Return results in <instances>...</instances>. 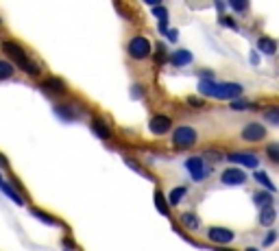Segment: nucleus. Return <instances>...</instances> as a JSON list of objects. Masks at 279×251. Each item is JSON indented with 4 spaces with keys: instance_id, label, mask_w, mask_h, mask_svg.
<instances>
[{
    "instance_id": "obj_1",
    "label": "nucleus",
    "mask_w": 279,
    "mask_h": 251,
    "mask_svg": "<svg viewBox=\"0 0 279 251\" xmlns=\"http://www.w3.org/2000/svg\"><path fill=\"white\" fill-rule=\"evenodd\" d=\"M2 50H4V53H7L9 57H11L13 62H16L18 66L22 68V70H24V72H27V74H33V77H37V74L42 72V70H39V66H37V63H33L31 59H29L27 55H24V50L20 48L16 42H2Z\"/></svg>"
},
{
    "instance_id": "obj_2",
    "label": "nucleus",
    "mask_w": 279,
    "mask_h": 251,
    "mask_svg": "<svg viewBox=\"0 0 279 251\" xmlns=\"http://www.w3.org/2000/svg\"><path fill=\"white\" fill-rule=\"evenodd\" d=\"M184 166H186V170H187V175H190V179H192V182H196V184L205 182L207 175L212 173V168L207 166L205 159H203L201 155H192V157H187Z\"/></svg>"
},
{
    "instance_id": "obj_3",
    "label": "nucleus",
    "mask_w": 279,
    "mask_h": 251,
    "mask_svg": "<svg viewBox=\"0 0 279 251\" xmlns=\"http://www.w3.org/2000/svg\"><path fill=\"white\" fill-rule=\"evenodd\" d=\"M196 142H199V133H196L194 127L184 125V127H177L175 133H172V144L179 149H190V147H194Z\"/></svg>"
},
{
    "instance_id": "obj_4",
    "label": "nucleus",
    "mask_w": 279,
    "mask_h": 251,
    "mask_svg": "<svg viewBox=\"0 0 279 251\" xmlns=\"http://www.w3.org/2000/svg\"><path fill=\"white\" fill-rule=\"evenodd\" d=\"M245 88L240 83H214L212 90V98H220V100H236L242 96Z\"/></svg>"
},
{
    "instance_id": "obj_5",
    "label": "nucleus",
    "mask_w": 279,
    "mask_h": 251,
    "mask_svg": "<svg viewBox=\"0 0 279 251\" xmlns=\"http://www.w3.org/2000/svg\"><path fill=\"white\" fill-rule=\"evenodd\" d=\"M126 53H129L131 59H146L151 55V42L144 35H135L126 46Z\"/></svg>"
},
{
    "instance_id": "obj_6",
    "label": "nucleus",
    "mask_w": 279,
    "mask_h": 251,
    "mask_svg": "<svg viewBox=\"0 0 279 251\" xmlns=\"http://www.w3.org/2000/svg\"><path fill=\"white\" fill-rule=\"evenodd\" d=\"M264 138H266V129H264L260 123H248L247 127L242 129V140H245V142H260Z\"/></svg>"
},
{
    "instance_id": "obj_7",
    "label": "nucleus",
    "mask_w": 279,
    "mask_h": 251,
    "mask_svg": "<svg viewBox=\"0 0 279 251\" xmlns=\"http://www.w3.org/2000/svg\"><path fill=\"white\" fill-rule=\"evenodd\" d=\"M247 177H248V175H245V170H240V168H227V170H222L220 182L225 184V186H242V184H247Z\"/></svg>"
},
{
    "instance_id": "obj_8",
    "label": "nucleus",
    "mask_w": 279,
    "mask_h": 251,
    "mask_svg": "<svg viewBox=\"0 0 279 251\" xmlns=\"http://www.w3.org/2000/svg\"><path fill=\"white\" fill-rule=\"evenodd\" d=\"M227 159L233 164H240L245 168H257L260 166V157H255L253 153H229Z\"/></svg>"
},
{
    "instance_id": "obj_9",
    "label": "nucleus",
    "mask_w": 279,
    "mask_h": 251,
    "mask_svg": "<svg viewBox=\"0 0 279 251\" xmlns=\"http://www.w3.org/2000/svg\"><path fill=\"white\" fill-rule=\"evenodd\" d=\"M170 127H172V120L168 116H161V114H159V116H153V118H151V123H149L151 133H155V135L168 133Z\"/></svg>"
},
{
    "instance_id": "obj_10",
    "label": "nucleus",
    "mask_w": 279,
    "mask_h": 251,
    "mask_svg": "<svg viewBox=\"0 0 279 251\" xmlns=\"http://www.w3.org/2000/svg\"><path fill=\"white\" fill-rule=\"evenodd\" d=\"M207 238L212 240V243H218V245H227L233 240V232L227 227H210L207 229Z\"/></svg>"
},
{
    "instance_id": "obj_11",
    "label": "nucleus",
    "mask_w": 279,
    "mask_h": 251,
    "mask_svg": "<svg viewBox=\"0 0 279 251\" xmlns=\"http://www.w3.org/2000/svg\"><path fill=\"white\" fill-rule=\"evenodd\" d=\"M192 53L190 50H175V53L170 55V62H172V66H187V63H192Z\"/></svg>"
},
{
    "instance_id": "obj_12",
    "label": "nucleus",
    "mask_w": 279,
    "mask_h": 251,
    "mask_svg": "<svg viewBox=\"0 0 279 251\" xmlns=\"http://www.w3.org/2000/svg\"><path fill=\"white\" fill-rule=\"evenodd\" d=\"M92 131L98 135L100 140H109V138H111V131H109L107 123H105V120H100V118L92 120Z\"/></svg>"
},
{
    "instance_id": "obj_13",
    "label": "nucleus",
    "mask_w": 279,
    "mask_h": 251,
    "mask_svg": "<svg viewBox=\"0 0 279 251\" xmlns=\"http://www.w3.org/2000/svg\"><path fill=\"white\" fill-rule=\"evenodd\" d=\"M257 50H262L264 55H275L277 53V42L275 39H271V37H260L257 39Z\"/></svg>"
},
{
    "instance_id": "obj_14",
    "label": "nucleus",
    "mask_w": 279,
    "mask_h": 251,
    "mask_svg": "<svg viewBox=\"0 0 279 251\" xmlns=\"http://www.w3.org/2000/svg\"><path fill=\"white\" fill-rule=\"evenodd\" d=\"M275 219H277V210H275V205H271V208H262V210H260V223L264 225V227H271V225L275 223Z\"/></svg>"
},
{
    "instance_id": "obj_15",
    "label": "nucleus",
    "mask_w": 279,
    "mask_h": 251,
    "mask_svg": "<svg viewBox=\"0 0 279 251\" xmlns=\"http://www.w3.org/2000/svg\"><path fill=\"white\" fill-rule=\"evenodd\" d=\"M253 179H255L262 188H266L268 192H275V184L271 182V177H268L266 170H255V173H253Z\"/></svg>"
},
{
    "instance_id": "obj_16",
    "label": "nucleus",
    "mask_w": 279,
    "mask_h": 251,
    "mask_svg": "<svg viewBox=\"0 0 279 251\" xmlns=\"http://www.w3.org/2000/svg\"><path fill=\"white\" fill-rule=\"evenodd\" d=\"M181 225H184L186 229H199L201 227V220H199V217L196 214H192V212H186V214H181Z\"/></svg>"
},
{
    "instance_id": "obj_17",
    "label": "nucleus",
    "mask_w": 279,
    "mask_h": 251,
    "mask_svg": "<svg viewBox=\"0 0 279 251\" xmlns=\"http://www.w3.org/2000/svg\"><path fill=\"white\" fill-rule=\"evenodd\" d=\"M186 192H187V190L184 188V186H177V188H172V190H170L168 201H166V203H168V205H179V203H181V199L186 197Z\"/></svg>"
},
{
    "instance_id": "obj_18",
    "label": "nucleus",
    "mask_w": 279,
    "mask_h": 251,
    "mask_svg": "<svg viewBox=\"0 0 279 251\" xmlns=\"http://www.w3.org/2000/svg\"><path fill=\"white\" fill-rule=\"evenodd\" d=\"M253 201H255L257 208H271L273 205V194L271 192H255L253 194Z\"/></svg>"
},
{
    "instance_id": "obj_19",
    "label": "nucleus",
    "mask_w": 279,
    "mask_h": 251,
    "mask_svg": "<svg viewBox=\"0 0 279 251\" xmlns=\"http://www.w3.org/2000/svg\"><path fill=\"white\" fill-rule=\"evenodd\" d=\"M44 88H46V92H53V94H65V85H63V81H59V79H48V81H44Z\"/></svg>"
},
{
    "instance_id": "obj_20",
    "label": "nucleus",
    "mask_w": 279,
    "mask_h": 251,
    "mask_svg": "<svg viewBox=\"0 0 279 251\" xmlns=\"http://www.w3.org/2000/svg\"><path fill=\"white\" fill-rule=\"evenodd\" d=\"M0 190H2V192L7 194V197L13 201V203L24 205V199H22V197H20V194L16 192V188H13V186H9V184H0Z\"/></svg>"
},
{
    "instance_id": "obj_21",
    "label": "nucleus",
    "mask_w": 279,
    "mask_h": 251,
    "mask_svg": "<svg viewBox=\"0 0 279 251\" xmlns=\"http://www.w3.org/2000/svg\"><path fill=\"white\" fill-rule=\"evenodd\" d=\"M155 208L159 210V214H164V217H168V203H166V199H164V192L161 190H155Z\"/></svg>"
},
{
    "instance_id": "obj_22",
    "label": "nucleus",
    "mask_w": 279,
    "mask_h": 251,
    "mask_svg": "<svg viewBox=\"0 0 279 251\" xmlns=\"http://www.w3.org/2000/svg\"><path fill=\"white\" fill-rule=\"evenodd\" d=\"M13 72H16L13 63H9V62H4V59H0V81H4V79H11Z\"/></svg>"
},
{
    "instance_id": "obj_23",
    "label": "nucleus",
    "mask_w": 279,
    "mask_h": 251,
    "mask_svg": "<svg viewBox=\"0 0 279 251\" xmlns=\"http://www.w3.org/2000/svg\"><path fill=\"white\" fill-rule=\"evenodd\" d=\"M31 214H33L35 219H39V220H42V223H46V225H59V220H57V219L48 217L46 212H42V210H37V208H33V210H31Z\"/></svg>"
},
{
    "instance_id": "obj_24",
    "label": "nucleus",
    "mask_w": 279,
    "mask_h": 251,
    "mask_svg": "<svg viewBox=\"0 0 279 251\" xmlns=\"http://www.w3.org/2000/svg\"><path fill=\"white\" fill-rule=\"evenodd\" d=\"M153 16L159 20V24L168 22V11H166V7H161V4H159V7H153Z\"/></svg>"
},
{
    "instance_id": "obj_25",
    "label": "nucleus",
    "mask_w": 279,
    "mask_h": 251,
    "mask_svg": "<svg viewBox=\"0 0 279 251\" xmlns=\"http://www.w3.org/2000/svg\"><path fill=\"white\" fill-rule=\"evenodd\" d=\"M124 164H126V166H129V168H133V170H135V173H140V175H142V177H151V175H149V173H146V170H144V168H142V166H140V164H138V162H135V159H131V157H124Z\"/></svg>"
},
{
    "instance_id": "obj_26",
    "label": "nucleus",
    "mask_w": 279,
    "mask_h": 251,
    "mask_svg": "<svg viewBox=\"0 0 279 251\" xmlns=\"http://www.w3.org/2000/svg\"><path fill=\"white\" fill-rule=\"evenodd\" d=\"M264 118L268 120L271 125H279V109L277 107H273V109H268L266 114H264Z\"/></svg>"
},
{
    "instance_id": "obj_27",
    "label": "nucleus",
    "mask_w": 279,
    "mask_h": 251,
    "mask_svg": "<svg viewBox=\"0 0 279 251\" xmlns=\"http://www.w3.org/2000/svg\"><path fill=\"white\" fill-rule=\"evenodd\" d=\"M229 7L233 9V11H247L248 2L247 0H229Z\"/></svg>"
},
{
    "instance_id": "obj_28",
    "label": "nucleus",
    "mask_w": 279,
    "mask_h": 251,
    "mask_svg": "<svg viewBox=\"0 0 279 251\" xmlns=\"http://www.w3.org/2000/svg\"><path fill=\"white\" fill-rule=\"evenodd\" d=\"M266 153H268V157H271L273 162H277L279 159V144H268Z\"/></svg>"
},
{
    "instance_id": "obj_29",
    "label": "nucleus",
    "mask_w": 279,
    "mask_h": 251,
    "mask_svg": "<svg viewBox=\"0 0 279 251\" xmlns=\"http://www.w3.org/2000/svg\"><path fill=\"white\" fill-rule=\"evenodd\" d=\"M275 238H277V232L275 229H271V232L266 234V238H264V243H262V247H271L273 243H275Z\"/></svg>"
},
{
    "instance_id": "obj_30",
    "label": "nucleus",
    "mask_w": 279,
    "mask_h": 251,
    "mask_svg": "<svg viewBox=\"0 0 279 251\" xmlns=\"http://www.w3.org/2000/svg\"><path fill=\"white\" fill-rule=\"evenodd\" d=\"M248 107H251V105H248L247 100H240V98H236L231 103V109H248Z\"/></svg>"
},
{
    "instance_id": "obj_31",
    "label": "nucleus",
    "mask_w": 279,
    "mask_h": 251,
    "mask_svg": "<svg viewBox=\"0 0 279 251\" xmlns=\"http://www.w3.org/2000/svg\"><path fill=\"white\" fill-rule=\"evenodd\" d=\"M218 22L222 24V27H229V29H236V22H233L231 18H227V16H220V20Z\"/></svg>"
},
{
    "instance_id": "obj_32",
    "label": "nucleus",
    "mask_w": 279,
    "mask_h": 251,
    "mask_svg": "<svg viewBox=\"0 0 279 251\" xmlns=\"http://www.w3.org/2000/svg\"><path fill=\"white\" fill-rule=\"evenodd\" d=\"M164 35L168 37V42H177V39H179V31H177V29H170V31H166Z\"/></svg>"
},
{
    "instance_id": "obj_33",
    "label": "nucleus",
    "mask_w": 279,
    "mask_h": 251,
    "mask_svg": "<svg viewBox=\"0 0 279 251\" xmlns=\"http://www.w3.org/2000/svg\"><path fill=\"white\" fill-rule=\"evenodd\" d=\"M144 94V90H142V85H133V92H131V96L133 98H138V96H142Z\"/></svg>"
},
{
    "instance_id": "obj_34",
    "label": "nucleus",
    "mask_w": 279,
    "mask_h": 251,
    "mask_svg": "<svg viewBox=\"0 0 279 251\" xmlns=\"http://www.w3.org/2000/svg\"><path fill=\"white\" fill-rule=\"evenodd\" d=\"M187 103H190L192 107H201V100H199V98H192V96H190V98H187Z\"/></svg>"
},
{
    "instance_id": "obj_35",
    "label": "nucleus",
    "mask_w": 279,
    "mask_h": 251,
    "mask_svg": "<svg viewBox=\"0 0 279 251\" xmlns=\"http://www.w3.org/2000/svg\"><path fill=\"white\" fill-rule=\"evenodd\" d=\"M63 245H65V247H70V249H74V243H72V240H68V238L63 240Z\"/></svg>"
},
{
    "instance_id": "obj_36",
    "label": "nucleus",
    "mask_w": 279,
    "mask_h": 251,
    "mask_svg": "<svg viewBox=\"0 0 279 251\" xmlns=\"http://www.w3.org/2000/svg\"><path fill=\"white\" fill-rule=\"evenodd\" d=\"M0 166H7V159H4V155H0Z\"/></svg>"
},
{
    "instance_id": "obj_37",
    "label": "nucleus",
    "mask_w": 279,
    "mask_h": 251,
    "mask_svg": "<svg viewBox=\"0 0 279 251\" xmlns=\"http://www.w3.org/2000/svg\"><path fill=\"white\" fill-rule=\"evenodd\" d=\"M0 184H4V179H2V175H0Z\"/></svg>"
},
{
    "instance_id": "obj_38",
    "label": "nucleus",
    "mask_w": 279,
    "mask_h": 251,
    "mask_svg": "<svg viewBox=\"0 0 279 251\" xmlns=\"http://www.w3.org/2000/svg\"><path fill=\"white\" fill-rule=\"evenodd\" d=\"M216 251H227V249H216Z\"/></svg>"
},
{
    "instance_id": "obj_39",
    "label": "nucleus",
    "mask_w": 279,
    "mask_h": 251,
    "mask_svg": "<svg viewBox=\"0 0 279 251\" xmlns=\"http://www.w3.org/2000/svg\"><path fill=\"white\" fill-rule=\"evenodd\" d=\"M0 22H2V18H0Z\"/></svg>"
}]
</instances>
